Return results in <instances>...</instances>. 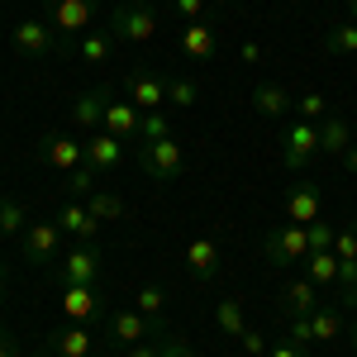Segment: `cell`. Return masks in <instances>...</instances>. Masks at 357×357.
Wrapping results in <instances>:
<instances>
[{
    "mask_svg": "<svg viewBox=\"0 0 357 357\" xmlns=\"http://www.w3.org/2000/svg\"><path fill=\"white\" fill-rule=\"evenodd\" d=\"M96 10H100V0H48L43 24L57 33V53H72L96 29Z\"/></svg>",
    "mask_w": 357,
    "mask_h": 357,
    "instance_id": "obj_1",
    "label": "cell"
},
{
    "mask_svg": "<svg viewBox=\"0 0 357 357\" xmlns=\"http://www.w3.org/2000/svg\"><path fill=\"white\" fill-rule=\"evenodd\" d=\"M262 252H267V267H276V272H286V267L305 262V257H310V234H305V224L281 220L276 229H267Z\"/></svg>",
    "mask_w": 357,
    "mask_h": 357,
    "instance_id": "obj_2",
    "label": "cell"
},
{
    "mask_svg": "<svg viewBox=\"0 0 357 357\" xmlns=\"http://www.w3.org/2000/svg\"><path fill=\"white\" fill-rule=\"evenodd\" d=\"M134 158L153 181H176L186 172V158H181V143L176 138H138Z\"/></svg>",
    "mask_w": 357,
    "mask_h": 357,
    "instance_id": "obj_3",
    "label": "cell"
},
{
    "mask_svg": "<svg viewBox=\"0 0 357 357\" xmlns=\"http://www.w3.org/2000/svg\"><path fill=\"white\" fill-rule=\"evenodd\" d=\"M62 229H57V220H38L29 224L24 234H20V257H24L29 267H48L53 257H62Z\"/></svg>",
    "mask_w": 357,
    "mask_h": 357,
    "instance_id": "obj_4",
    "label": "cell"
},
{
    "mask_svg": "<svg viewBox=\"0 0 357 357\" xmlns=\"http://www.w3.org/2000/svg\"><path fill=\"white\" fill-rule=\"evenodd\" d=\"M314 158H319V124L291 119L286 124V138H281V167L286 172H305Z\"/></svg>",
    "mask_w": 357,
    "mask_h": 357,
    "instance_id": "obj_5",
    "label": "cell"
},
{
    "mask_svg": "<svg viewBox=\"0 0 357 357\" xmlns=\"http://www.w3.org/2000/svg\"><path fill=\"white\" fill-rule=\"evenodd\" d=\"M110 33L114 43H148L158 33V10L153 5H119L110 15Z\"/></svg>",
    "mask_w": 357,
    "mask_h": 357,
    "instance_id": "obj_6",
    "label": "cell"
},
{
    "mask_svg": "<svg viewBox=\"0 0 357 357\" xmlns=\"http://www.w3.org/2000/svg\"><path fill=\"white\" fill-rule=\"evenodd\" d=\"M33 158L43 167H53V172H72V167L86 162V143H77L72 134H43L33 143Z\"/></svg>",
    "mask_w": 357,
    "mask_h": 357,
    "instance_id": "obj_7",
    "label": "cell"
},
{
    "mask_svg": "<svg viewBox=\"0 0 357 357\" xmlns=\"http://www.w3.org/2000/svg\"><path fill=\"white\" fill-rule=\"evenodd\" d=\"M276 310H281V319H310V314L319 310V286H314L310 276H291V281H281Z\"/></svg>",
    "mask_w": 357,
    "mask_h": 357,
    "instance_id": "obj_8",
    "label": "cell"
},
{
    "mask_svg": "<svg viewBox=\"0 0 357 357\" xmlns=\"http://www.w3.org/2000/svg\"><path fill=\"white\" fill-rule=\"evenodd\" d=\"M100 310H105V296H100L96 281H91V286L62 281V314H67V319H77V324H96Z\"/></svg>",
    "mask_w": 357,
    "mask_h": 357,
    "instance_id": "obj_9",
    "label": "cell"
},
{
    "mask_svg": "<svg viewBox=\"0 0 357 357\" xmlns=\"http://www.w3.org/2000/svg\"><path fill=\"white\" fill-rule=\"evenodd\" d=\"M57 281H77V286L100 281V248L96 243L67 248V252H62V267H57Z\"/></svg>",
    "mask_w": 357,
    "mask_h": 357,
    "instance_id": "obj_10",
    "label": "cell"
},
{
    "mask_svg": "<svg viewBox=\"0 0 357 357\" xmlns=\"http://www.w3.org/2000/svg\"><path fill=\"white\" fill-rule=\"evenodd\" d=\"M110 86H91V91H82L77 96V105H72V124L77 129H86V134H100L105 129V110H110Z\"/></svg>",
    "mask_w": 357,
    "mask_h": 357,
    "instance_id": "obj_11",
    "label": "cell"
},
{
    "mask_svg": "<svg viewBox=\"0 0 357 357\" xmlns=\"http://www.w3.org/2000/svg\"><path fill=\"white\" fill-rule=\"evenodd\" d=\"M10 43H15V53H24V57H48V53H57V33L43 24V20H24V24H15Z\"/></svg>",
    "mask_w": 357,
    "mask_h": 357,
    "instance_id": "obj_12",
    "label": "cell"
},
{
    "mask_svg": "<svg viewBox=\"0 0 357 357\" xmlns=\"http://www.w3.org/2000/svg\"><path fill=\"white\" fill-rule=\"evenodd\" d=\"M53 220H57V229H62V234H72L77 243H91V238L100 234V220L86 210V200H67V205L57 210Z\"/></svg>",
    "mask_w": 357,
    "mask_h": 357,
    "instance_id": "obj_13",
    "label": "cell"
},
{
    "mask_svg": "<svg viewBox=\"0 0 357 357\" xmlns=\"http://www.w3.org/2000/svg\"><path fill=\"white\" fill-rule=\"evenodd\" d=\"M153 333H158V329H153V319H148V314H138V310H119V314L110 319V338L119 343V348L148 343Z\"/></svg>",
    "mask_w": 357,
    "mask_h": 357,
    "instance_id": "obj_14",
    "label": "cell"
},
{
    "mask_svg": "<svg viewBox=\"0 0 357 357\" xmlns=\"http://www.w3.org/2000/svg\"><path fill=\"white\" fill-rule=\"evenodd\" d=\"M86 162L96 167L100 176H110L114 167L124 162V138L105 134V129H100V134H91V143H86Z\"/></svg>",
    "mask_w": 357,
    "mask_h": 357,
    "instance_id": "obj_15",
    "label": "cell"
},
{
    "mask_svg": "<svg viewBox=\"0 0 357 357\" xmlns=\"http://www.w3.org/2000/svg\"><path fill=\"white\" fill-rule=\"evenodd\" d=\"M319 210H324V200H319V191H314L310 181H296V186L286 191V220L291 224H314Z\"/></svg>",
    "mask_w": 357,
    "mask_h": 357,
    "instance_id": "obj_16",
    "label": "cell"
},
{
    "mask_svg": "<svg viewBox=\"0 0 357 357\" xmlns=\"http://www.w3.org/2000/svg\"><path fill=\"white\" fill-rule=\"evenodd\" d=\"M129 100H134L138 110H162L167 105V77L134 72V77H129Z\"/></svg>",
    "mask_w": 357,
    "mask_h": 357,
    "instance_id": "obj_17",
    "label": "cell"
},
{
    "mask_svg": "<svg viewBox=\"0 0 357 357\" xmlns=\"http://www.w3.org/2000/svg\"><path fill=\"white\" fill-rule=\"evenodd\" d=\"M252 110L262 114V119H286V114L296 110V100H291V91L276 82H262L257 91H252Z\"/></svg>",
    "mask_w": 357,
    "mask_h": 357,
    "instance_id": "obj_18",
    "label": "cell"
},
{
    "mask_svg": "<svg viewBox=\"0 0 357 357\" xmlns=\"http://www.w3.org/2000/svg\"><path fill=\"white\" fill-rule=\"evenodd\" d=\"M181 53L191 57V62L215 57V24H210V20H191V24H181Z\"/></svg>",
    "mask_w": 357,
    "mask_h": 357,
    "instance_id": "obj_19",
    "label": "cell"
},
{
    "mask_svg": "<svg viewBox=\"0 0 357 357\" xmlns=\"http://www.w3.org/2000/svg\"><path fill=\"white\" fill-rule=\"evenodd\" d=\"M348 148H353V124H348L343 114H324V119H319V153L343 158Z\"/></svg>",
    "mask_w": 357,
    "mask_h": 357,
    "instance_id": "obj_20",
    "label": "cell"
},
{
    "mask_svg": "<svg viewBox=\"0 0 357 357\" xmlns=\"http://www.w3.org/2000/svg\"><path fill=\"white\" fill-rule=\"evenodd\" d=\"M186 267H191L195 281H215L220 276V248L210 238H191L186 243Z\"/></svg>",
    "mask_w": 357,
    "mask_h": 357,
    "instance_id": "obj_21",
    "label": "cell"
},
{
    "mask_svg": "<svg viewBox=\"0 0 357 357\" xmlns=\"http://www.w3.org/2000/svg\"><path fill=\"white\" fill-rule=\"evenodd\" d=\"M138 124H143V110H138L134 100H110V110H105V134L138 138Z\"/></svg>",
    "mask_w": 357,
    "mask_h": 357,
    "instance_id": "obj_22",
    "label": "cell"
},
{
    "mask_svg": "<svg viewBox=\"0 0 357 357\" xmlns=\"http://www.w3.org/2000/svg\"><path fill=\"white\" fill-rule=\"evenodd\" d=\"M53 353L57 357H91V324H67L53 333Z\"/></svg>",
    "mask_w": 357,
    "mask_h": 357,
    "instance_id": "obj_23",
    "label": "cell"
},
{
    "mask_svg": "<svg viewBox=\"0 0 357 357\" xmlns=\"http://www.w3.org/2000/svg\"><path fill=\"white\" fill-rule=\"evenodd\" d=\"M134 310H138V314H148L158 333H167V291L158 286V281H148V286L134 296Z\"/></svg>",
    "mask_w": 357,
    "mask_h": 357,
    "instance_id": "obj_24",
    "label": "cell"
},
{
    "mask_svg": "<svg viewBox=\"0 0 357 357\" xmlns=\"http://www.w3.org/2000/svg\"><path fill=\"white\" fill-rule=\"evenodd\" d=\"M114 48H119V43H114V33H110V29H91V33H86L82 43H77L82 62H91V67L110 62V57H114Z\"/></svg>",
    "mask_w": 357,
    "mask_h": 357,
    "instance_id": "obj_25",
    "label": "cell"
},
{
    "mask_svg": "<svg viewBox=\"0 0 357 357\" xmlns=\"http://www.w3.org/2000/svg\"><path fill=\"white\" fill-rule=\"evenodd\" d=\"M310 333H314V343H333L343 333V305H319L310 314Z\"/></svg>",
    "mask_w": 357,
    "mask_h": 357,
    "instance_id": "obj_26",
    "label": "cell"
},
{
    "mask_svg": "<svg viewBox=\"0 0 357 357\" xmlns=\"http://www.w3.org/2000/svg\"><path fill=\"white\" fill-rule=\"evenodd\" d=\"M324 48H329V53H338V57H353L357 53V24H353V20L329 24V29H324Z\"/></svg>",
    "mask_w": 357,
    "mask_h": 357,
    "instance_id": "obj_27",
    "label": "cell"
},
{
    "mask_svg": "<svg viewBox=\"0 0 357 357\" xmlns=\"http://www.w3.org/2000/svg\"><path fill=\"white\" fill-rule=\"evenodd\" d=\"M305 276L324 291V286H338V257L333 252H310L305 257Z\"/></svg>",
    "mask_w": 357,
    "mask_h": 357,
    "instance_id": "obj_28",
    "label": "cell"
},
{
    "mask_svg": "<svg viewBox=\"0 0 357 357\" xmlns=\"http://www.w3.org/2000/svg\"><path fill=\"white\" fill-rule=\"evenodd\" d=\"M215 324H220L229 338H243L248 319H243V305L234 301V296H220V305H215Z\"/></svg>",
    "mask_w": 357,
    "mask_h": 357,
    "instance_id": "obj_29",
    "label": "cell"
},
{
    "mask_svg": "<svg viewBox=\"0 0 357 357\" xmlns=\"http://www.w3.org/2000/svg\"><path fill=\"white\" fill-rule=\"evenodd\" d=\"M86 210H91L100 224L105 220H124V200H119L114 191H105V186H96V191L86 195Z\"/></svg>",
    "mask_w": 357,
    "mask_h": 357,
    "instance_id": "obj_30",
    "label": "cell"
},
{
    "mask_svg": "<svg viewBox=\"0 0 357 357\" xmlns=\"http://www.w3.org/2000/svg\"><path fill=\"white\" fill-rule=\"evenodd\" d=\"M24 229H29V210L20 200L5 195V200H0V238H20Z\"/></svg>",
    "mask_w": 357,
    "mask_h": 357,
    "instance_id": "obj_31",
    "label": "cell"
},
{
    "mask_svg": "<svg viewBox=\"0 0 357 357\" xmlns=\"http://www.w3.org/2000/svg\"><path fill=\"white\" fill-rule=\"evenodd\" d=\"M96 176H100V172H96L91 162L72 167V172H67V195H72V200H86V195L96 191Z\"/></svg>",
    "mask_w": 357,
    "mask_h": 357,
    "instance_id": "obj_32",
    "label": "cell"
},
{
    "mask_svg": "<svg viewBox=\"0 0 357 357\" xmlns=\"http://www.w3.org/2000/svg\"><path fill=\"white\" fill-rule=\"evenodd\" d=\"M338 305L357 310V262H338Z\"/></svg>",
    "mask_w": 357,
    "mask_h": 357,
    "instance_id": "obj_33",
    "label": "cell"
},
{
    "mask_svg": "<svg viewBox=\"0 0 357 357\" xmlns=\"http://www.w3.org/2000/svg\"><path fill=\"white\" fill-rule=\"evenodd\" d=\"M195 100H200V86H195L191 77H172V82H167V105H181V110H186Z\"/></svg>",
    "mask_w": 357,
    "mask_h": 357,
    "instance_id": "obj_34",
    "label": "cell"
},
{
    "mask_svg": "<svg viewBox=\"0 0 357 357\" xmlns=\"http://www.w3.org/2000/svg\"><path fill=\"white\" fill-rule=\"evenodd\" d=\"M324 114H329V100L319 91H305L301 100H296V119H305V124H319Z\"/></svg>",
    "mask_w": 357,
    "mask_h": 357,
    "instance_id": "obj_35",
    "label": "cell"
},
{
    "mask_svg": "<svg viewBox=\"0 0 357 357\" xmlns=\"http://www.w3.org/2000/svg\"><path fill=\"white\" fill-rule=\"evenodd\" d=\"M305 234H310V252H333V224H324V220H314V224H305Z\"/></svg>",
    "mask_w": 357,
    "mask_h": 357,
    "instance_id": "obj_36",
    "label": "cell"
},
{
    "mask_svg": "<svg viewBox=\"0 0 357 357\" xmlns=\"http://www.w3.org/2000/svg\"><path fill=\"white\" fill-rule=\"evenodd\" d=\"M158 357H195V348L181 338V333H158Z\"/></svg>",
    "mask_w": 357,
    "mask_h": 357,
    "instance_id": "obj_37",
    "label": "cell"
},
{
    "mask_svg": "<svg viewBox=\"0 0 357 357\" xmlns=\"http://www.w3.org/2000/svg\"><path fill=\"white\" fill-rule=\"evenodd\" d=\"M138 138H172V124H167V114H162V110H143Z\"/></svg>",
    "mask_w": 357,
    "mask_h": 357,
    "instance_id": "obj_38",
    "label": "cell"
},
{
    "mask_svg": "<svg viewBox=\"0 0 357 357\" xmlns=\"http://www.w3.org/2000/svg\"><path fill=\"white\" fill-rule=\"evenodd\" d=\"M333 257L338 262H357V229H338L333 234Z\"/></svg>",
    "mask_w": 357,
    "mask_h": 357,
    "instance_id": "obj_39",
    "label": "cell"
},
{
    "mask_svg": "<svg viewBox=\"0 0 357 357\" xmlns=\"http://www.w3.org/2000/svg\"><path fill=\"white\" fill-rule=\"evenodd\" d=\"M286 338H291L296 348H310V343H314V333H310V319H286Z\"/></svg>",
    "mask_w": 357,
    "mask_h": 357,
    "instance_id": "obj_40",
    "label": "cell"
},
{
    "mask_svg": "<svg viewBox=\"0 0 357 357\" xmlns=\"http://www.w3.org/2000/svg\"><path fill=\"white\" fill-rule=\"evenodd\" d=\"M238 343H243L248 357H267V338H262L257 329H243V338H238Z\"/></svg>",
    "mask_w": 357,
    "mask_h": 357,
    "instance_id": "obj_41",
    "label": "cell"
},
{
    "mask_svg": "<svg viewBox=\"0 0 357 357\" xmlns=\"http://www.w3.org/2000/svg\"><path fill=\"white\" fill-rule=\"evenodd\" d=\"M172 10L191 24V20H200V15H205V0H172Z\"/></svg>",
    "mask_w": 357,
    "mask_h": 357,
    "instance_id": "obj_42",
    "label": "cell"
},
{
    "mask_svg": "<svg viewBox=\"0 0 357 357\" xmlns=\"http://www.w3.org/2000/svg\"><path fill=\"white\" fill-rule=\"evenodd\" d=\"M267 357H305V348H296L291 338H281V343H272V348H267Z\"/></svg>",
    "mask_w": 357,
    "mask_h": 357,
    "instance_id": "obj_43",
    "label": "cell"
},
{
    "mask_svg": "<svg viewBox=\"0 0 357 357\" xmlns=\"http://www.w3.org/2000/svg\"><path fill=\"white\" fill-rule=\"evenodd\" d=\"M124 357H158V343H134V348H124Z\"/></svg>",
    "mask_w": 357,
    "mask_h": 357,
    "instance_id": "obj_44",
    "label": "cell"
},
{
    "mask_svg": "<svg viewBox=\"0 0 357 357\" xmlns=\"http://www.w3.org/2000/svg\"><path fill=\"white\" fill-rule=\"evenodd\" d=\"M343 167H348V172H353V176H357V143H353V148H348V153H343Z\"/></svg>",
    "mask_w": 357,
    "mask_h": 357,
    "instance_id": "obj_45",
    "label": "cell"
},
{
    "mask_svg": "<svg viewBox=\"0 0 357 357\" xmlns=\"http://www.w3.org/2000/svg\"><path fill=\"white\" fill-rule=\"evenodd\" d=\"M0 357H15V348H10V338L0 333Z\"/></svg>",
    "mask_w": 357,
    "mask_h": 357,
    "instance_id": "obj_46",
    "label": "cell"
},
{
    "mask_svg": "<svg viewBox=\"0 0 357 357\" xmlns=\"http://www.w3.org/2000/svg\"><path fill=\"white\" fill-rule=\"evenodd\" d=\"M348 20H353V24H357V0H348Z\"/></svg>",
    "mask_w": 357,
    "mask_h": 357,
    "instance_id": "obj_47",
    "label": "cell"
},
{
    "mask_svg": "<svg viewBox=\"0 0 357 357\" xmlns=\"http://www.w3.org/2000/svg\"><path fill=\"white\" fill-rule=\"evenodd\" d=\"M353 353H357V310H353Z\"/></svg>",
    "mask_w": 357,
    "mask_h": 357,
    "instance_id": "obj_48",
    "label": "cell"
},
{
    "mask_svg": "<svg viewBox=\"0 0 357 357\" xmlns=\"http://www.w3.org/2000/svg\"><path fill=\"white\" fill-rule=\"evenodd\" d=\"M0 296H5V262H0Z\"/></svg>",
    "mask_w": 357,
    "mask_h": 357,
    "instance_id": "obj_49",
    "label": "cell"
},
{
    "mask_svg": "<svg viewBox=\"0 0 357 357\" xmlns=\"http://www.w3.org/2000/svg\"><path fill=\"white\" fill-rule=\"evenodd\" d=\"M33 357H57V353H33Z\"/></svg>",
    "mask_w": 357,
    "mask_h": 357,
    "instance_id": "obj_50",
    "label": "cell"
},
{
    "mask_svg": "<svg viewBox=\"0 0 357 357\" xmlns=\"http://www.w3.org/2000/svg\"><path fill=\"white\" fill-rule=\"evenodd\" d=\"M129 5H148V0H129Z\"/></svg>",
    "mask_w": 357,
    "mask_h": 357,
    "instance_id": "obj_51",
    "label": "cell"
}]
</instances>
